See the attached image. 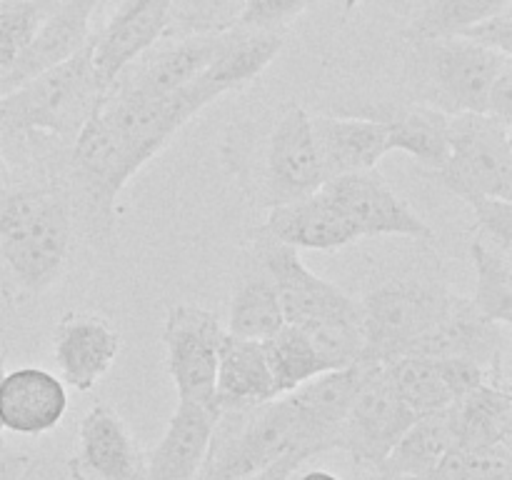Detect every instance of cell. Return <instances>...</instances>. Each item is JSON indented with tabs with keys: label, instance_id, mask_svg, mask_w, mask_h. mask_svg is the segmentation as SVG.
I'll use <instances>...</instances> for the list:
<instances>
[{
	"label": "cell",
	"instance_id": "38",
	"mask_svg": "<svg viewBox=\"0 0 512 480\" xmlns=\"http://www.w3.org/2000/svg\"><path fill=\"white\" fill-rule=\"evenodd\" d=\"M30 468H33L30 455L0 448V480H23Z\"/></svg>",
	"mask_w": 512,
	"mask_h": 480
},
{
	"label": "cell",
	"instance_id": "33",
	"mask_svg": "<svg viewBox=\"0 0 512 480\" xmlns=\"http://www.w3.org/2000/svg\"><path fill=\"white\" fill-rule=\"evenodd\" d=\"M243 0H175L170 30L175 35L225 30L233 23Z\"/></svg>",
	"mask_w": 512,
	"mask_h": 480
},
{
	"label": "cell",
	"instance_id": "31",
	"mask_svg": "<svg viewBox=\"0 0 512 480\" xmlns=\"http://www.w3.org/2000/svg\"><path fill=\"white\" fill-rule=\"evenodd\" d=\"M503 10H510V0H428L403 28V38L408 43L448 38Z\"/></svg>",
	"mask_w": 512,
	"mask_h": 480
},
{
	"label": "cell",
	"instance_id": "42",
	"mask_svg": "<svg viewBox=\"0 0 512 480\" xmlns=\"http://www.w3.org/2000/svg\"><path fill=\"white\" fill-rule=\"evenodd\" d=\"M30 3H35V5H38V8H43L45 13H48V10H53L55 5H60V3H63V0H30Z\"/></svg>",
	"mask_w": 512,
	"mask_h": 480
},
{
	"label": "cell",
	"instance_id": "30",
	"mask_svg": "<svg viewBox=\"0 0 512 480\" xmlns=\"http://www.w3.org/2000/svg\"><path fill=\"white\" fill-rule=\"evenodd\" d=\"M260 345H263L265 360H268L278 395L290 393V390L313 380L315 375L325 373L313 345H310V340L305 338V333L298 325L285 323L278 333L260 340Z\"/></svg>",
	"mask_w": 512,
	"mask_h": 480
},
{
	"label": "cell",
	"instance_id": "8",
	"mask_svg": "<svg viewBox=\"0 0 512 480\" xmlns=\"http://www.w3.org/2000/svg\"><path fill=\"white\" fill-rule=\"evenodd\" d=\"M358 230L360 240L375 235H400L413 240H435V230L395 193L388 180L373 170H358L330 178L320 185Z\"/></svg>",
	"mask_w": 512,
	"mask_h": 480
},
{
	"label": "cell",
	"instance_id": "12",
	"mask_svg": "<svg viewBox=\"0 0 512 480\" xmlns=\"http://www.w3.org/2000/svg\"><path fill=\"white\" fill-rule=\"evenodd\" d=\"M173 10L175 0H123L113 18L93 33L90 55L103 90H108L128 65L155 48L170 30Z\"/></svg>",
	"mask_w": 512,
	"mask_h": 480
},
{
	"label": "cell",
	"instance_id": "47",
	"mask_svg": "<svg viewBox=\"0 0 512 480\" xmlns=\"http://www.w3.org/2000/svg\"><path fill=\"white\" fill-rule=\"evenodd\" d=\"M195 480H208V478H203V475H198V478H195Z\"/></svg>",
	"mask_w": 512,
	"mask_h": 480
},
{
	"label": "cell",
	"instance_id": "34",
	"mask_svg": "<svg viewBox=\"0 0 512 480\" xmlns=\"http://www.w3.org/2000/svg\"><path fill=\"white\" fill-rule=\"evenodd\" d=\"M465 203L473 208L480 238L512 253V200L470 195V198H465Z\"/></svg>",
	"mask_w": 512,
	"mask_h": 480
},
{
	"label": "cell",
	"instance_id": "23",
	"mask_svg": "<svg viewBox=\"0 0 512 480\" xmlns=\"http://www.w3.org/2000/svg\"><path fill=\"white\" fill-rule=\"evenodd\" d=\"M363 115L383 120L390 133V150H403L413 155L420 165L433 173L448 158V120L450 115L430 108V105H383L370 108Z\"/></svg>",
	"mask_w": 512,
	"mask_h": 480
},
{
	"label": "cell",
	"instance_id": "24",
	"mask_svg": "<svg viewBox=\"0 0 512 480\" xmlns=\"http://www.w3.org/2000/svg\"><path fill=\"white\" fill-rule=\"evenodd\" d=\"M455 448L480 450L512 440L510 385L483 383L453 403Z\"/></svg>",
	"mask_w": 512,
	"mask_h": 480
},
{
	"label": "cell",
	"instance_id": "15",
	"mask_svg": "<svg viewBox=\"0 0 512 480\" xmlns=\"http://www.w3.org/2000/svg\"><path fill=\"white\" fill-rule=\"evenodd\" d=\"M225 30H208V33L175 35V40L165 48L145 53V60H135L115 80V88L133 90L143 95H165L193 83L223 48Z\"/></svg>",
	"mask_w": 512,
	"mask_h": 480
},
{
	"label": "cell",
	"instance_id": "13",
	"mask_svg": "<svg viewBox=\"0 0 512 480\" xmlns=\"http://www.w3.org/2000/svg\"><path fill=\"white\" fill-rule=\"evenodd\" d=\"M145 455L118 410L98 403L78 425V450L68 470L73 480H145Z\"/></svg>",
	"mask_w": 512,
	"mask_h": 480
},
{
	"label": "cell",
	"instance_id": "14",
	"mask_svg": "<svg viewBox=\"0 0 512 480\" xmlns=\"http://www.w3.org/2000/svg\"><path fill=\"white\" fill-rule=\"evenodd\" d=\"M123 338L105 315L70 310L53 330V358L63 383L75 390H90L98 385L118 360Z\"/></svg>",
	"mask_w": 512,
	"mask_h": 480
},
{
	"label": "cell",
	"instance_id": "1",
	"mask_svg": "<svg viewBox=\"0 0 512 480\" xmlns=\"http://www.w3.org/2000/svg\"><path fill=\"white\" fill-rule=\"evenodd\" d=\"M73 248V205L60 185L8 183L0 198V295L28 303L63 278Z\"/></svg>",
	"mask_w": 512,
	"mask_h": 480
},
{
	"label": "cell",
	"instance_id": "7",
	"mask_svg": "<svg viewBox=\"0 0 512 480\" xmlns=\"http://www.w3.org/2000/svg\"><path fill=\"white\" fill-rule=\"evenodd\" d=\"M223 335L220 320L200 305L178 303L168 310L163 325L165 365L178 390V403L218 415L215 370Z\"/></svg>",
	"mask_w": 512,
	"mask_h": 480
},
{
	"label": "cell",
	"instance_id": "18",
	"mask_svg": "<svg viewBox=\"0 0 512 480\" xmlns=\"http://www.w3.org/2000/svg\"><path fill=\"white\" fill-rule=\"evenodd\" d=\"M310 125L323 180L378 168L383 155L390 153V133L383 120L368 115H315Z\"/></svg>",
	"mask_w": 512,
	"mask_h": 480
},
{
	"label": "cell",
	"instance_id": "37",
	"mask_svg": "<svg viewBox=\"0 0 512 480\" xmlns=\"http://www.w3.org/2000/svg\"><path fill=\"white\" fill-rule=\"evenodd\" d=\"M305 460L308 458L300 453L283 455V458H278L275 463H270L268 468L258 470V473L250 475V478H245V480H290V475H293L295 470L305 463Z\"/></svg>",
	"mask_w": 512,
	"mask_h": 480
},
{
	"label": "cell",
	"instance_id": "32",
	"mask_svg": "<svg viewBox=\"0 0 512 480\" xmlns=\"http://www.w3.org/2000/svg\"><path fill=\"white\" fill-rule=\"evenodd\" d=\"M313 0H243L230 28L245 33H285Z\"/></svg>",
	"mask_w": 512,
	"mask_h": 480
},
{
	"label": "cell",
	"instance_id": "22",
	"mask_svg": "<svg viewBox=\"0 0 512 480\" xmlns=\"http://www.w3.org/2000/svg\"><path fill=\"white\" fill-rule=\"evenodd\" d=\"M218 415L178 403L168 430L145 463V480H195L210 445Z\"/></svg>",
	"mask_w": 512,
	"mask_h": 480
},
{
	"label": "cell",
	"instance_id": "25",
	"mask_svg": "<svg viewBox=\"0 0 512 480\" xmlns=\"http://www.w3.org/2000/svg\"><path fill=\"white\" fill-rule=\"evenodd\" d=\"M455 448L453 405L420 415L375 470L405 478H428L435 465Z\"/></svg>",
	"mask_w": 512,
	"mask_h": 480
},
{
	"label": "cell",
	"instance_id": "39",
	"mask_svg": "<svg viewBox=\"0 0 512 480\" xmlns=\"http://www.w3.org/2000/svg\"><path fill=\"white\" fill-rule=\"evenodd\" d=\"M0 183H13V168H10L8 158H5L3 145H0Z\"/></svg>",
	"mask_w": 512,
	"mask_h": 480
},
{
	"label": "cell",
	"instance_id": "40",
	"mask_svg": "<svg viewBox=\"0 0 512 480\" xmlns=\"http://www.w3.org/2000/svg\"><path fill=\"white\" fill-rule=\"evenodd\" d=\"M300 480H343V478H338V475L330 473V470H310V473L300 475Z\"/></svg>",
	"mask_w": 512,
	"mask_h": 480
},
{
	"label": "cell",
	"instance_id": "4",
	"mask_svg": "<svg viewBox=\"0 0 512 480\" xmlns=\"http://www.w3.org/2000/svg\"><path fill=\"white\" fill-rule=\"evenodd\" d=\"M453 290L423 278H398L378 285L360 300L365 358L385 363L405 355L448 310ZM360 360V363H363Z\"/></svg>",
	"mask_w": 512,
	"mask_h": 480
},
{
	"label": "cell",
	"instance_id": "20",
	"mask_svg": "<svg viewBox=\"0 0 512 480\" xmlns=\"http://www.w3.org/2000/svg\"><path fill=\"white\" fill-rule=\"evenodd\" d=\"M68 410V390L43 368H18L0 380V425L20 435L58 428Z\"/></svg>",
	"mask_w": 512,
	"mask_h": 480
},
{
	"label": "cell",
	"instance_id": "16",
	"mask_svg": "<svg viewBox=\"0 0 512 480\" xmlns=\"http://www.w3.org/2000/svg\"><path fill=\"white\" fill-rule=\"evenodd\" d=\"M98 5L100 0H63L53 10H48L20 58L10 68L3 83V95L78 53L93 38L90 20H93Z\"/></svg>",
	"mask_w": 512,
	"mask_h": 480
},
{
	"label": "cell",
	"instance_id": "44",
	"mask_svg": "<svg viewBox=\"0 0 512 480\" xmlns=\"http://www.w3.org/2000/svg\"><path fill=\"white\" fill-rule=\"evenodd\" d=\"M358 5H360V0H343V10H345V15L353 13V10L358 8Z\"/></svg>",
	"mask_w": 512,
	"mask_h": 480
},
{
	"label": "cell",
	"instance_id": "41",
	"mask_svg": "<svg viewBox=\"0 0 512 480\" xmlns=\"http://www.w3.org/2000/svg\"><path fill=\"white\" fill-rule=\"evenodd\" d=\"M5 375V345L0 343V380ZM0 448H5V440H3V425H0Z\"/></svg>",
	"mask_w": 512,
	"mask_h": 480
},
{
	"label": "cell",
	"instance_id": "46",
	"mask_svg": "<svg viewBox=\"0 0 512 480\" xmlns=\"http://www.w3.org/2000/svg\"><path fill=\"white\" fill-rule=\"evenodd\" d=\"M5 185H8V183H0V198H3V190H5Z\"/></svg>",
	"mask_w": 512,
	"mask_h": 480
},
{
	"label": "cell",
	"instance_id": "19",
	"mask_svg": "<svg viewBox=\"0 0 512 480\" xmlns=\"http://www.w3.org/2000/svg\"><path fill=\"white\" fill-rule=\"evenodd\" d=\"M360 380V363L340 370H325L300 388L290 390L288 400L303 428L310 455L338 450V435Z\"/></svg>",
	"mask_w": 512,
	"mask_h": 480
},
{
	"label": "cell",
	"instance_id": "43",
	"mask_svg": "<svg viewBox=\"0 0 512 480\" xmlns=\"http://www.w3.org/2000/svg\"><path fill=\"white\" fill-rule=\"evenodd\" d=\"M375 473H380V470H375ZM383 475V480H428V478H405V475H388V473H380Z\"/></svg>",
	"mask_w": 512,
	"mask_h": 480
},
{
	"label": "cell",
	"instance_id": "9",
	"mask_svg": "<svg viewBox=\"0 0 512 480\" xmlns=\"http://www.w3.org/2000/svg\"><path fill=\"white\" fill-rule=\"evenodd\" d=\"M323 183L310 115L295 103L283 105L263 155L265 203L273 208L305 198L320 190Z\"/></svg>",
	"mask_w": 512,
	"mask_h": 480
},
{
	"label": "cell",
	"instance_id": "27",
	"mask_svg": "<svg viewBox=\"0 0 512 480\" xmlns=\"http://www.w3.org/2000/svg\"><path fill=\"white\" fill-rule=\"evenodd\" d=\"M305 338L313 345L315 355L325 370L350 368L365 358V333L363 315H360V300L345 310L320 315L298 325Z\"/></svg>",
	"mask_w": 512,
	"mask_h": 480
},
{
	"label": "cell",
	"instance_id": "10",
	"mask_svg": "<svg viewBox=\"0 0 512 480\" xmlns=\"http://www.w3.org/2000/svg\"><path fill=\"white\" fill-rule=\"evenodd\" d=\"M505 348H508V325L485 318L470 303V298L453 293L443 318L405 355L475 360L490 370L495 383L510 385L505 373Z\"/></svg>",
	"mask_w": 512,
	"mask_h": 480
},
{
	"label": "cell",
	"instance_id": "35",
	"mask_svg": "<svg viewBox=\"0 0 512 480\" xmlns=\"http://www.w3.org/2000/svg\"><path fill=\"white\" fill-rule=\"evenodd\" d=\"M458 38L470 40L483 48L498 50L503 55H512V10H503L498 15L480 20V23L468 25L465 30L455 33Z\"/></svg>",
	"mask_w": 512,
	"mask_h": 480
},
{
	"label": "cell",
	"instance_id": "28",
	"mask_svg": "<svg viewBox=\"0 0 512 480\" xmlns=\"http://www.w3.org/2000/svg\"><path fill=\"white\" fill-rule=\"evenodd\" d=\"M475 265V293L470 303L485 318L512 325V253L478 235L470 245Z\"/></svg>",
	"mask_w": 512,
	"mask_h": 480
},
{
	"label": "cell",
	"instance_id": "11",
	"mask_svg": "<svg viewBox=\"0 0 512 480\" xmlns=\"http://www.w3.org/2000/svg\"><path fill=\"white\" fill-rule=\"evenodd\" d=\"M253 255L278 293L285 323L303 325L358 303L335 283L315 275L290 245L253 233Z\"/></svg>",
	"mask_w": 512,
	"mask_h": 480
},
{
	"label": "cell",
	"instance_id": "45",
	"mask_svg": "<svg viewBox=\"0 0 512 480\" xmlns=\"http://www.w3.org/2000/svg\"><path fill=\"white\" fill-rule=\"evenodd\" d=\"M13 3H23V0H0V8H5V5H13ZM30 3V0H28Z\"/></svg>",
	"mask_w": 512,
	"mask_h": 480
},
{
	"label": "cell",
	"instance_id": "5",
	"mask_svg": "<svg viewBox=\"0 0 512 480\" xmlns=\"http://www.w3.org/2000/svg\"><path fill=\"white\" fill-rule=\"evenodd\" d=\"M435 180L458 198L512 200L510 125L485 113H458L448 120V158Z\"/></svg>",
	"mask_w": 512,
	"mask_h": 480
},
{
	"label": "cell",
	"instance_id": "6",
	"mask_svg": "<svg viewBox=\"0 0 512 480\" xmlns=\"http://www.w3.org/2000/svg\"><path fill=\"white\" fill-rule=\"evenodd\" d=\"M418 415L400 400L383 363H360V380L338 435V450L378 468Z\"/></svg>",
	"mask_w": 512,
	"mask_h": 480
},
{
	"label": "cell",
	"instance_id": "21",
	"mask_svg": "<svg viewBox=\"0 0 512 480\" xmlns=\"http://www.w3.org/2000/svg\"><path fill=\"white\" fill-rule=\"evenodd\" d=\"M280 398L260 340L225 333L215 370V405L220 413H240Z\"/></svg>",
	"mask_w": 512,
	"mask_h": 480
},
{
	"label": "cell",
	"instance_id": "29",
	"mask_svg": "<svg viewBox=\"0 0 512 480\" xmlns=\"http://www.w3.org/2000/svg\"><path fill=\"white\" fill-rule=\"evenodd\" d=\"M285 325L278 293L265 273L245 278L230 303L228 333L248 340H265Z\"/></svg>",
	"mask_w": 512,
	"mask_h": 480
},
{
	"label": "cell",
	"instance_id": "2",
	"mask_svg": "<svg viewBox=\"0 0 512 480\" xmlns=\"http://www.w3.org/2000/svg\"><path fill=\"white\" fill-rule=\"evenodd\" d=\"M90 55V40L63 63L0 95V145L5 158L28 150L40 138L73 145L75 135L103 103Z\"/></svg>",
	"mask_w": 512,
	"mask_h": 480
},
{
	"label": "cell",
	"instance_id": "26",
	"mask_svg": "<svg viewBox=\"0 0 512 480\" xmlns=\"http://www.w3.org/2000/svg\"><path fill=\"white\" fill-rule=\"evenodd\" d=\"M383 365L395 393L418 418L455 403V395L445 380L443 365L438 358L398 355V358L385 360Z\"/></svg>",
	"mask_w": 512,
	"mask_h": 480
},
{
	"label": "cell",
	"instance_id": "3",
	"mask_svg": "<svg viewBox=\"0 0 512 480\" xmlns=\"http://www.w3.org/2000/svg\"><path fill=\"white\" fill-rule=\"evenodd\" d=\"M410 45L415 103L430 105L445 115L485 113L495 80L512 65V55L483 48L458 35Z\"/></svg>",
	"mask_w": 512,
	"mask_h": 480
},
{
	"label": "cell",
	"instance_id": "17",
	"mask_svg": "<svg viewBox=\"0 0 512 480\" xmlns=\"http://www.w3.org/2000/svg\"><path fill=\"white\" fill-rule=\"evenodd\" d=\"M255 233L295 250H340L360 240L353 223L323 190H315L290 203L273 205L265 223Z\"/></svg>",
	"mask_w": 512,
	"mask_h": 480
},
{
	"label": "cell",
	"instance_id": "36",
	"mask_svg": "<svg viewBox=\"0 0 512 480\" xmlns=\"http://www.w3.org/2000/svg\"><path fill=\"white\" fill-rule=\"evenodd\" d=\"M485 115H493L500 123L512 125V65L495 80L488 95V105H485Z\"/></svg>",
	"mask_w": 512,
	"mask_h": 480
}]
</instances>
